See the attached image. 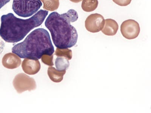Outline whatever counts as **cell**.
<instances>
[{
    "instance_id": "obj_1",
    "label": "cell",
    "mask_w": 151,
    "mask_h": 113,
    "mask_svg": "<svg viewBox=\"0 0 151 113\" xmlns=\"http://www.w3.org/2000/svg\"><path fill=\"white\" fill-rule=\"evenodd\" d=\"M78 18L77 12L73 9L61 14L52 12L47 17L45 25L50 32L57 48L67 49L76 45L78 41V33L71 23L77 21Z\"/></svg>"
},
{
    "instance_id": "obj_2",
    "label": "cell",
    "mask_w": 151,
    "mask_h": 113,
    "mask_svg": "<svg viewBox=\"0 0 151 113\" xmlns=\"http://www.w3.org/2000/svg\"><path fill=\"white\" fill-rule=\"evenodd\" d=\"M48 13L47 11L40 9L27 19L17 18L12 13L3 15L1 17L0 36L6 42H18L34 28L41 25Z\"/></svg>"
},
{
    "instance_id": "obj_3",
    "label": "cell",
    "mask_w": 151,
    "mask_h": 113,
    "mask_svg": "<svg viewBox=\"0 0 151 113\" xmlns=\"http://www.w3.org/2000/svg\"><path fill=\"white\" fill-rule=\"evenodd\" d=\"M55 52L49 33L42 28L31 32L23 41L14 45L12 52L21 59L35 60L44 55L51 56Z\"/></svg>"
},
{
    "instance_id": "obj_4",
    "label": "cell",
    "mask_w": 151,
    "mask_h": 113,
    "mask_svg": "<svg viewBox=\"0 0 151 113\" xmlns=\"http://www.w3.org/2000/svg\"><path fill=\"white\" fill-rule=\"evenodd\" d=\"M42 5L40 0H13L12 9L19 16L25 18L35 14Z\"/></svg>"
},
{
    "instance_id": "obj_5",
    "label": "cell",
    "mask_w": 151,
    "mask_h": 113,
    "mask_svg": "<svg viewBox=\"0 0 151 113\" xmlns=\"http://www.w3.org/2000/svg\"><path fill=\"white\" fill-rule=\"evenodd\" d=\"M122 36L129 40L133 39L138 37L140 32L138 23L133 19H129L122 22L121 26Z\"/></svg>"
},
{
    "instance_id": "obj_6",
    "label": "cell",
    "mask_w": 151,
    "mask_h": 113,
    "mask_svg": "<svg viewBox=\"0 0 151 113\" xmlns=\"http://www.w3.org/2000/svg\"><path fill=\"white\" fill-rule=\"evenodd\" d=\"M105 25L103 16L98 13L90 14L85 21V27L88 31L96 33L101 31Z\"/></svg>"
},
{
    "instance_id": "obj_7",
    "label": "cell",
    "mask_w": 151,
    "mask_h": 113,
    "mask_svg": "<svg viewBox=\"0 0 151 113\" xmlns=\"http://www.w3.org/2000/svg\"><path fill=\"white\" fill-rule=\"evenodd\" d=\"M23 70L28 74H35L40 70V64L38 60H28L25 59L22 64Z\"/></svg>"
},
{
    "instance_id": "obj_8",
    "label": "cell",
    "mask_w": 151,
    "mask_h": 113,
    "mask_svg": "<svg viewBox=\"0 0 151 113\" xmlns=\"http://www.w3.org/2000/svg\"><path fill=\"white\" fill-rule=\"evenodd\" d=\"M119 25L115 20L111 19L105 20V25L101 30L104 34L108 36L115 35L118 31Z\"/></svg>"
},
{
    "instance_id": "obj_9",
    "label": "cell",
    "mask_w": 151,
    "mask_h": 113,
    "mask_svg": "<svg viewBox=\"0 0 151 113\" xmlns=\"http://www.w3.org/2000/svg\"><path fill=\"white\" fill-rule=\"evenodd\" d=\"M19 66L21 64V60L18 57L16 56L15 55L12 53H8L6 54L3 58L2 63L3 65L5 67L10 69L17 68L18 67L15 64Z\"/></svg>"
},
{
    "instance_id": "obj_10",
    "label": "cell",
    "mask_w": 151,
    "mask_h": 113,
    "mask_svg": "<svg viewBox=\"0 0 151 113\" xmlns=\"http://www.w3.org/2000/svg\"><path fill=\"white\" fill-rule=\"evenodd\" d=\"M66 71H59L52 67H49L48 74L50 79L55 82H60L63 80Z\"/></svg>"
},
{
    "instance_id": "obj_11",
    "label": "cell",
    "mask_w": 151,
    "mask_h": 113,
    "mask_svg": "<svg viewBox=\"0 0 151 113\" xmlns=\"http://www.w3.org/2000/svg\"><path fill=\"white\" fill-rule=\"evenodd\" d=\"M98 4V0H83L81 7L85 11L92 12L97 9Z\"/></svg>"
},
{
    "instance_id": "obj_12",
    "label": "cell",
    "mask_w": 151,
    "mask_h": 113,
    "mask_svg": "<svg viewBox=\"0 0 151 113\" xmlns=\"http://www.w3.org/2000/svg\"><path fill=\"white\" fill-rule=\"evenodd\" d=\"M68 59L64 56L57 58L55 60V66L56 69L59 71H66L70 65Z\"/></svg>"
},
{
    "instance_id": "obj_13",
    "label": "cell",
    "mask_w": 151,
    "mask_h": 113,
    "mask_svg": "<svg viewBox=\"0 0 151 113\" xmlns=\"http://www.w3.org/2000/svg\"><path fill=\"white\" fill-rule=\"evenodd\" d=\"M44 4L43 9L47 11H53L57 10L59 7L58 0H40Z\"/></svg>"
},
{
    "instance_id": "obj_14",
    "label": "cell",
    "mask_w": 151,
    "mask_h": 113,
    "mask_svg": "<svg viewBox=\"0 0 151 113\" xmlns=\"http://www.w3.org/2000/svg\"><path fill=\"white\" fill-rule=\"evenodd\" d=\"M55 54L58 56H64L67 58L69 60H71L72 57V51L68 49H59L57 48Z\"/></svg>"
},
{
    "instance_id": "obj_15",
    "label": "cell",
    "mask_w": 151,
    "mask_h": 113,
    "mask_svg": "<svg viewBox=\"0 0 151 113\" xmlns=\"http://www.w3.org/2000/svg\"><path fill=\"white\" fill-rule=\"evenodd\" d=\"M132 0H113L116 4L120 6H127L129 5Z\"/></svg>"
},
{
    "instance_id": "obj_16",
    "label": "cell",
    "mask_w": 151,
    "mask_h": 113,
    "mask_svg": "<svg viewBox=\"0 0 151 113\" xmlns=\"http://www.w3.org/2000/svg\"><path fill=\"white\" fill-rule=\"evenodd\" d=\"M10 0H0V9L9 3Z\"/></svg>"
},
{
    "instance_id": "obj_17",
    "label": "cell",
    "mask_w": 151,
    "mask_h": 113,
    "mask_svg": "<svg viewBox=\"0 0 151 113\" xmlns=\"http://www.w3.org/2000/svg\"><path fill=\"white\" fill-rule=\"evenodd\" d=\"M70 1L71 2L75 3H78L81 2L82 0H70Z\"/></svg>"
},
{
    "instance_id": "obj_18",
    "label": "cell",
    "mask_w": 151,
    "mask_h": 113,
    "mask_svg": "<svg viewBox=\"0 0 151 113\" xmlns=\"http://www.w3.org/2000/svg\"><path fill=\"white\" fill-rule=\"evenodd\" d=\"M58 1H59V0H58Z\"/></svg>"
}]
</instances>
